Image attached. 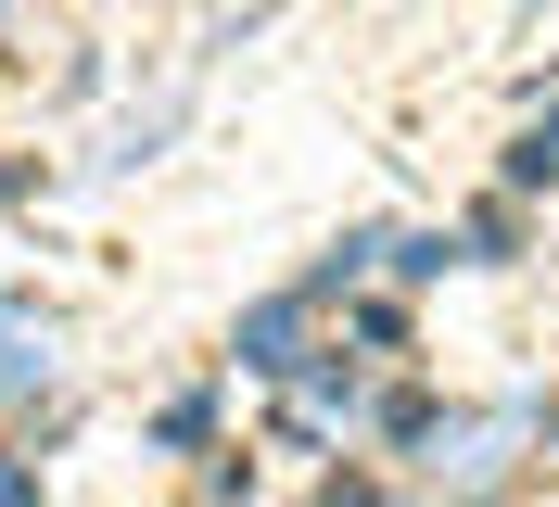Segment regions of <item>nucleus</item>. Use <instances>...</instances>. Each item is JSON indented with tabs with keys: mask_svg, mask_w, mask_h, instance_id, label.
<instances>
[]
</instances>
